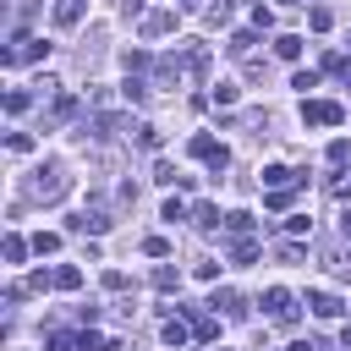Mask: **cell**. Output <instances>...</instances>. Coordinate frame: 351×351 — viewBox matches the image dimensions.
<instances>
[{
  "label": "cell",
  "mask_w": 351,
  "mask_h": 351,
  "mask_svg": "<svg viewBox=\"0 0 351 351\" xmlns=\"http://www.w3.org/2000/svg\"><path fill=\"white\" fill-rule=\"evenodd\" d=\"M154 181H159V186H181V176H176V165H165V159L154 165Z\"/></svg>",
  "instance_id": "74e56055"
},
{
  "label": "cell",
  "mask_w": 351,
  "mask_h": 351,
  "mask_svg": "<svg viewBox=\"0 0 351 351\" xmlns=\"http://www.w3.org/2000/svg\"><path fill=\"white\" fill-rule=\"evenodd\" d=\"M121 93H126L132 104H143V99L154 93V82H148V77H132V71H126V82H121Z\"/></svg>",
  "instance_id": "2e32d148"
},
{
  "label": "cell",
  "mask_w": 351,
  "mask_h": 351,
  "mask_svg": "<svg viewBox=\"0 0 351 351\" xmlns=\"http://www.w3.org/2000/svg\"><path fill=\"white\" fill-rule=\"evenodd\" d=\"M291 88H296V93H302V99H307V93H313V88H318V71H296V77H291Z\"/></svg>",
  "instance_id": "8d00e7d4"
},
{
  "label": "cell",
  "mask_w": 351,
  "mask_h": 351,
  "mask_svg": "<svg viewBox=\"0 0 351 351\" xmlns=\"http://www.w3.org/2000/svg\"><path fill=\"white\" fill-rule=\"evenodd\" d=\"M324 71H335V77L351 82V55H324Z\"/></svg>",
  "instance_id": "d590c367"
},
{
  "label": "cell",
  "mask_w": 351,
  "mask_h": 351,
  "mask_svg": "<svg viewBox=\"0 0 351 351\" xmlns=\"http://www.w3.org/2000/svg\"><path fill=\"white\" fill-rule=\"evenodd\" d=\"M329 269H335V280H351V258H329Z\"/></svg>",
  "instance_id": "7dc6e473"
},
{
  "label": "cell",
  "mask_w": 351,
  "mask_h": 351,
  "mask_svg": "<svg viewBox=\"0 0 351 351\" xmlns=\"http://www.w3.org/2000/svg\"><path fill=\"white\" fill-rule=\"evenodd\" d=\"M77 351H104V340H99L93 329H82V335H77Z\"/></svg>",
  "instance_id": "bcb514c9"
},
{
  "label": "cell",
  "mask_w": 351,
  "mask_h": 351,
  "mask_svg": "<svg viewBox=\"0 0 351 351\" xmlns=\"http://www.w3.org/2000/svg\"><path fill=\"white\" fill-rule=\"evenodd\" d=\"M192 225H197V230H214V225H225V219H219L214 203H192Z\"/></svg>",
  "instance_id": "e0dca14e"
},
{
  "label": "cell",
  "mask_w": 351,
  "mask_h": 351,
  "mask_svg": "<svg viewBox=\"0 0 351 351\" xmlns=\"http://www.w3.org/2000/svg\"><path fill=\"white\" fill-rule=\"evenodd\" d=\"M110 225H115V219H110V208H104V203H88L82 214H71V219H66V230H71V236H88V230H93V236H104Z\"/></svg>",
  "instance_id": "277c9868"
},
{
  "label": "cell",
  "mask_w": 351,
  "mask_h": 351,
  "mask_svg": "<svg viewBox=\"0 0 351 351\" xmlns=\"http://www.w3.org/2000/svg\"><path fill=\"white\" fill-rule=\"evenodd\" d=\"M230 258H236V263H252V258H258V241H252V236H236Z\"/></svg>",
  "instance_id": "f546056e"
},
{
  "label": "cell",
  "mask_w": 351,
  "mask_h": 351,
  "mask_svg": "<svg viewBox=\"0 0 351 351\" xmlns=\"http://www.w3.org/2000/svg\"><path fill=\"white\" fill-rule=\"evenodd\" d=\"M307 230H313L307 214H291V219H285V236H307Z\"/></svg>",
  "instance_id": "f35d334b"
},
{
  "label": "cell",
  "mask_w": 351,
  "mask_h": 351,
  "mask_svg": "<svg viewBox=\"0 0 351 351\" xmlns=\"http://www.w3.org/2000/svg\"><path fill=\"white\" fill-rule=\"evenodd\" d=\"M302 121H307V126H340L346 110H340L335 99H302Z\"/></svg>",
  "instance_id": "5b68a950"
},
{
  "label": "cell",
  "mask_w": 351,
  "mask_h": 351,
  "mask_svg": "<svg viewBox=\"0 0 351 351\" xmlns=\"http://www.w3.org/2000/svg\"><path fill=\"white\" fill-rule=\"evenodd\" d=\"M274 258H280V263H302V247H296V241H280Z\"/></svg>",
  "instance_id": "ab89813d"
},
{
  "label": "cell",
  "mask_w": 351,
  "mask_h": 351,
  "mask_svg": "<svg viewBox=\"0 0 351 351\" xmlns=\"http://www.w3.org/2000/svg\"><path fill=\"white\" fill-rule=\"evenodd\" d=\"M159 219H165V225H176V219H192V208H186L181 197H170V203L159 208Z\"/></svg>",
  "instance_id": "f1b7e54d"
},
{
  "label": "cell",
  "mask_w": 351,
  "mask_h": 351,
  "mask_svg": "<svg viewBox=\"0 0 351 351\" xmlns=\"http://www.w3.org/2000/svg\"><path fill=\"white\" fill-rule=\"evenodd\" d=\"M252 27H258V33L274 27V11H269V5H252Z\"/></svg>",
  "instance_id": "b9f144b4"
},
{
  "label": "cell",
  "mask_w": 351,
  "mask_h": 351,
  "mask_svg": "<svg viewBox=\"0 0 351 351\" xmlns=\"http://www.w3.org/2000/svg\"><path fill=\"white\" fill-rule=\"evenodd\" d=\"M33 252H38V258L60 252V230H38V236H33Z\"/></svg>",
  "instance_id": "484cf974"
},
{
  "label": "cell",
  "mask_w": 351,
  "mask_h": 351,
  "mask_svg": "<svg viewBox=\"0 0 351 351\" xmlns=\"http://www.w3.org/2000/svg\"><path fill=\"white\" fill-rule=\"evenodd\" d=\"M27 192H33L38 203H60V197L71 192V176H66V165H60V159H44V165L33 170V181H27Z\"/></svg>",
  "instance_id": "6da1fadb"
},
{
  "label": "cell",
  "mask_w": 351,
  "mask_h": 351,
  "mask_svg": "<svg viewBox=\"0 0 351 351\" xmlns=\"http://www.w3.org/2000/svg\"><path fill=\"white\" fill-rule=\"evenodd\" d=\"M154 291H165V296H170V291H181V274H176L170 263H159V269H154Z\"/></svg>",
  "instance_id": "7402d4cb"
},
{
  "label": "cell",
  "mask_w": 351,
  "mask_h": 351,
  "mask_svg": "<svg viewBox=\"0 0 351 351\" xmlns=\"http://www.w3.org/2000/svg\"><path fill=\"white\" fill-rule=\"evenodd\" d=\"M132 137H137V148H148V154H159V143H165V137H159V126H148V121H143V126H132Z\"/></svg>",
  "instance_id": "ffe728a7"
},
{
  "label": "cell",
  "mask_w": 351,
  "mask_h": 351,
  "mask_svg": "<svg viewBox=\"0 0 351 351\" xmlns=\"http://www.w3.org/2000/svg\"><path fill=\"white\" fill-rule=\"evenodd\" d=\"M27 252H33V241H22V236L11 230V236H5V263H22Z\"/></svg>",
  "instance_id": "4316f807"
},
{
  "label": "cell",
  "mask_w": 351,
  "mask_h": 351,
  "mask_svg": "<svg viewBox=\"0 0 351 351\" xmlns=\"http://www.w3.org/2000/svg\"><path fill=\"white\" fill-rule=\"evenodd\" d=\"M340 340H346V346H351V324H346V329H340Z\"/></svg>",
  "instance_id": "f907efd6"
},
{
  "label": "cell",
  "mask_w": 351,
  "mask_h": 351,
  "mask_svg": "<svg viewBox=\"0 0 351 351\" xmlns=\"http://www.w3.org/2000/svg\"><path fill=\"white\" fill-rule=\"evenodd\" d=\"M346 159H351V137H335V143H329V165H335V170H340V165H346Z\"/></svg>",
  "instance_id": "836d02e7"
},
{
  "label": "cell",
  "mask_w": 351,
  "mask_h": 351,
  "mask_svg": "<svg viewBox=\"0 0 351 351\" xmlns=\"http://www.w3.org/2000/svg\"><path fill=\"white\" fill-rule=\"evenodd\" d=\"M208 307H219L225 318H247V296H241V291H230V285H214Z\"/></svg>",
  "instance_id": "9c48e42d"
},
{
  "label": "cell",
  "mask_w": 351,
  "mask_h": 351,
  "mask_svg": "<svg viewBox=\"0 0 351 351\" xmlns=\"http://www.w3.org/2000/svg\"><path fill=\"white\" fill-rule=\"evenodd\" d=\"M44 351H77V340H71L66 329H49V335H44Z\"/></svg>",
  "instance_id": "4dcf8cb0"
},
{
  "label": "cell",
  "mask_w": 351,
  "mask_h": 351,
  "mask_svg": "<svg viewBox=\"0 0 351 351\" xmlns=\"http://www.w3.org/2000/svg\"><path fill=\"white\" fill-rule=\"evenodd\" d=\"M33 99H38V93H27V88H11V93H5V115H22Z\"/></svg>",
  "instance_id": "cb8c5ba5"
},
{
  "label": "cell",
  "mask_w": 351,
  "mask_h": 351,
  "mask_svg": "<svg viewBox=\"0 0 351 351\" xmlns=\"http://www.w3.org/2000/svg\"><path fill=\"white\" fill-rule=\"evenodd\" d=\"M192 274H197L203 285H219V263H214V258H203V263H192Z\"/></svg>",
  "instance_id": "d6a6232c"
},
{
  "label": "cell",
  "mask_w": 351,
  "mask_h": 351,
  "mask_svg": "<svg viewBox=\"0 0 351 351\" xmlns=\"http://www.w3.org/2000/svg\"><path fill=\"white\" fill-rule=\"evenodd\" d=\"M280 5H302V0H280Z\"/></svg>",
  "instance_id": "816d5d0a"
},
{
  "label": "cell",
  "mask_w": 351,
  "mask_h": 351,
  "mask_svg": "<svg viewBox=\"0 0 351 351\" xmlns=\"http://www.w3.org/2000/svg\"><path fill=\"white\" fill-rule=\"evenodd\" d=\"M258 307H263V313H269L280 329H291V324H296V296H291L285 285H269V291L258 296Z\"/></svg>",
  "instance_id": "7a4b0ae2"
},
{
  "label": "cell",
  "mask_w": 351,
  "mask_h": 351,
  "mask_svg": "<svg viewBox=\"0 0 351 351\" xmlns=\"http://www.w3.org/2000/svg\"><path fill=\"white\" fill-rule=\"evenodd\" d=\"M143 252H148V258H165V252H170V241H165V236H148V241H143Z\"/></svg>",
  "instance_id": "ee69618b"
},
{
  "label": "cell",
  "mask_w": 351,
  "mask_h": 351,
  "mask_svg": "<svg viewBox=\"0 0 351 351\" xmlns=\"http://www.w3.org/2000/svg\"><path fill=\"white\" fill-rule=\"evenodd\" d=\"M159 335H165V346H170V351H181V346H186V335H192V324L176 313V318H165V329H159Z\"/></svg>",
  "instance_id": "4fadbf2b"
},
{
  "label": "cell",
  "mask_w": 351,
  "mask_h": 351,
  "mask_svg": "<svg viewBox=\"0 0 351 351\" xmlns=\"http://www.w3.org/2000/svg\"><path fill=\"white\" fill-rule=\"evenodd\" d=\"M274 55H280V60H302V38H296V33H280V38H274Z\"/></svg>",
  "instance_id": "d6986e66"
},
{
  "label": "cell",
  "mask_w": 351,
  "mask_h": 351,
  "mask_svg": "<svg viewBox=\"0 0 351 351\" xmlns=\"http://www.w3.org/2000/svg\"><path fill=\"white\" fill-rule=\"evenodd\" d=\"M121 126H126L121 115H110V110H99V115H88V121H82V137H93V143H104V137H115Z\"/></svg>",
  "instance_id": "ba28073f"
},
{
  "label": "cell",
  "mask_w": 351,
  "mask_h": 351,
  "mask_svg": "<svg viewBox=\"0 0 351 351\" xmlns=\"http://www.w3.org/2000/svg\"><path fill=\"white\" fill-rule=\"evenodd\" d=\"M208 99H214V104H236V99H241V88H236V82H214V93H208Z\"/></svg>",
  "instance_id": "1f68e13d"
},
{
  "label": "cell",
  "mask_w": 351,
  "mask_h": 351,
  "mask_svg": "<svg viewBox=\"0 0 351 351\" xmlns=\"http://www.w3.org/2000/svg\"><path fill=\"white\" fill-rule=\"evenodd\" d=\"M263 192H274V186H296V181H307V176H296V170H285V165H263Z\"/></svg>",
  "instance_id": "8fae6325"
},
{
  "label": "cell",
  "mask_w": 351,
  "mask_h": 351,
  "mask_svg": "<svg viewBox=\"0 0 351 351\" xmlns=\"http://www.w3.org/2000/svg\"><path fill=\"white\" fill-rule=\"evenodd\" d=\"M291 203H296V186H274V192H263V208H274V214L291 208Z\"/></svg>",
  "instance_id": "44dd1931"
},
{
  "label": "cell",
  "mask_w": 351,
  "mask_h": 351,
  "mask_svg": "<svg viewBox=\"0 0 351 351\" xmlns=\"http://www.w3.org/2000/svg\"><path fill=\"white\" fill-rule=\"evenodd\" d=\"M340 236H346V241H351V208H346V214H340Z\"/></svg>",
  "instance_id": "681fc988"
},
{
  "label": "cell",
  "mask_w": 351,
  "mask_h": 351,
  "mask_svg": "<svg viewBox=\"0 0 351 351\" xmlns=\"http://www.w3.org/2000/svg\"><path fill=\"white\" fill-rule=\"evenodd\" d=\"M82 22V0H60L55 5V27H77Z\"/></svg>",
  "instance_id": "9a60e30c"
},
{
  "label": "cell",
  "mask_w": 351,
  "mask_h": 351,
  "mask_svg": "<svg viewBox=\"0 0 351 351\" xmlns=\"http://www.w3.org/2000/svg\"><path fill=\"white\" fill-rule=\"evenodd\" d=\"M55 285H60V291H77V285H82V269H77V263H60V269H55Z\"/></svg>",
  "instance_id": "83f0119b"
},
{
  "label": "cell",
  "mask_w": 351,
  "mask_h": 351,
  "mask_svg": "<svg viewBox=\"0 0 351 351\" xmlns=\"http://www.w3.org/2000/svg\"><path fill=\"white\" fill-rule=\"evenodd\" d=\"M5 148H11V154H27V148H33V137H27V132H11V137H5Z\"/></svg>",
  "instance_id": "7bdbcfd3"
},
{
  "label": "cell",
  "mask_w": 351,
  "mask_h": 351,
  "mask_svg": "<svg viewBox=\"0 0 351 351\" xmlns=\"http://www.w3.org/2000/svg\"><path fill=\"white\" fill-rule=\"evenodd\" d=\"M307 307H313L318 318H340V313H346V302L329 296V291H307Z\"/></svg>",
  "instance_id": "7c38bea8"
},
{
  "label": "cell",
  "mask_w": 351,
  "mask_h": 351,
  "mask_svg": "<svg viewBox=\"0 0 351 351\" xmlns=\"http://www.w3.org/2000/svg\"><path fill=\"white\" fill-rule=\"evenodd\" d=\"M126 285H132V280H126L121 269H104V291H126Z\"/></svg>",
  "instance_id": "f6af8a7d"
},
{
  "label": "cell",
  "mask_w": 351,
  "mask_h": 351,
  "mask_svg": "<svg viewBox=\"0 0 351 351\" xmlns=\"http://www.w3.org/2000/svg\"><path fill=\"white\" fill-rule=\"evenodd\" d=\"M329 192H335V197H351V170H346V165L329 176Z\"/></svg>",
  "instance_id": "e575fe53"
},
{
  "label": "cell",
  "mask_w": 351,
  "mask_h": 351,
  "mask_svg": "<svg viewBox=\"0 0 351 351\" xmlns=\"http://www.w3.org/2000/svg\"><path fill=\"white\" fill-rule=\"evenodd\" d=\"M186 154H192V159H203V165H208V170H214V176H219V170H225V165H230V148H225V143H219V137H208V132H197V137H192V143H186Z\"/></svg>",
  "instance_id": "3957f363"
},
{
  "label": "cell",
  "mask_w": 351,
  "mask_h": 351,
  "mask_svg": "<svg viewBox=\"0 0 351 351\" xmlns=\"http://www.w3.org/2000/svg\"><path fill=\"white\" fill-rule=\"evenodd\" d=\"M165 33H176V11L170 5H159V11L143 16V38H165Z\"/></svg>",
  "instance_id": "30bf717a"
},
{
  "label": "cell",
  "mask_w": 351,
  "mask_h": 351,
  "mask_svg": "<svg viewBox=\"0 0 351 351\" xmlns=\"http://www.w3.org/2000/svg\"><path fill=\"white\" fill-rule=\"evenodd\" d=\"M121 11H126V16H143V0H126Z\"/></svg>",
  "instance_id": "c3c4849f"
},
{
  "label": "cell",
  "mask_w": 351,
  "mask_h": 351,
  "mask_svg": "<svg viewBox=\"0 0 351 351\" xmlns=\"http://www.w3.org/2000/svg\"><path fill=\"white\" fill-rule=\"evenodd\" d=\"M252 225H258V219H252L247 208H230V214H225V230H230V236H252Z\"/></svg>",
  "instance_id": "ac0fdd59"
},
{
  "label": "cell",
  "mask_w": 351,
  "mask_h": 351,
  "mask_svg": "<svg viewBox=\"0 0 351 351\" xmlns=\"http://www.w3.org/2000/svg\"><path fill=\"white\" fill-rule=\"evenodd\" d=\"M307 27H313V33H329V27H335V11H329V5H313V11H307Z\"/></svg>",
  "instance_id": "603a6c76"
},
{
  "label": "cell",
  "mask_w": 351,
  "mask_h": 351,
  "mask_svg": "<svg viewBox=\"0 0 351 351\" xmlns=\"http://www.w3.org/2000/svg\"><path fill=\"white\" fill-rule=\"evenodd\" d=\"M77 115V93H60L55 104H49V121H71Z\"/></svg>",
  "instance_id": "d4e9b609"
},
{
  "label": "cell",
  "mask_w": 351,
  "mask_h": 351,
  "mask_svg": "<svg viewBox=\"0 0 351 351\" xmlns=\"http://www.w3.org/2000/svg\"><path fill=\"white\" fill-rule=\"evenodd\" d=\"M181 66H186V77H192V82H203V77H208V66H214L208 44H186V49H181Z\"/></svg>",
  "instance_id": "52a82bcc"
},
{
  "label": "cell",
  "mask_w": 351,
  "mask_h": 351,
  "mask_svg": "<svg viewBox=\"0 0 351 351\" xmlns=\"http://www.w3.org/2000/svg\"><path fill=\"white\" fill-rule=\"evenodd\" d=\"M252 44H258V27H236V33H230V44H225V49H230V55H236V60H247V55H252Z\"/></svg>",
  "instance_id": "5bb4252c"
},
{
  "label": "cell",
  "mask_w": 351,
  "mask_h": 351,
  "mask_svg": "<svg viewBox=\"0 0 351 351\" xmlns=\"http://www.w3.org/2000/svg\"><path fill=\"white\" fill-rule=\"evenodd\" d=\"M55 285V269H33V280H27V291H49Z\"/></svg>",
  "instance_id": "60d3db41"
},
{
  "label": "cell",
  "mask_w": 351,
  "mask_h": 351,
  "mask_svg": "<svg viewBox=\"0 0 351 351\" xmlns=\"http://www.w3.org/2000/svg\"><path fill=\"white\" fill-rule=\"evenodd\" d=\"M176 313L192 324V335H197V340H214V335H219V318H214V313H203L197 302H176Z\"/></svg>",
  "instance_id": "8992f818"
}]
</instances>
